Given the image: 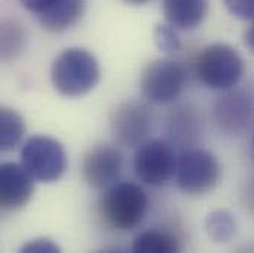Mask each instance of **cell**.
Wrapping results in <instances>:
<instances>
[{"mask_svg":"<svg viewBox=\"0 0 254 253\" xmlns=\"http://www.w3.org/2000/svg\"><path fill=\"white\" fill-rule=\"evenodd\" d=\"M246 43H247V46L254 51V22L253 25L247 30V33H246Z\"/></svg>","mask_w":254,"mask_h":253,"instance_id":"22","label":"cell"},{"mask_svg":"<svg viewBox=\"0 0 254 253\" xmlns=\"http://www.w3.org/2000/svg\"><path fill=\"white\" fill-rule=\"evenodd\" d=\"M86 0H55L37 15L40 25L51 33H63L74 27L83 16Z\"/></svg>","mask_w":254,"mask_h":253,"instance_id":"13","label":"cell"},{"mask_svg":"<svg viewBox=\"0 0 254 253\" xmlns=\"http://www.w3.org/2000/svg\"><path fill=\"white\" fill-rule=\"evenodd\" d=\"M34 194V179L22 165L12 162L0 165V216L19 210Z\"/></svg>","mask_w":254,"mask_h":253,"instance_id":"11","label":"cell"},{"mask_svg":"<svg viewBox=\"0 0 254 253\" xmlns=\"http://www.w3.org/2000/svg\"><path fill=\"white\" fill-rule=\"evenodd\" d=\"M27 34L21 22L13 18L0 19V63L15 61L25 49Z\"/></svg>","mask_w":254,"mask_h":253,"instance_id":"14","label":"cell"},{"mask_svg":"<svg viewBox=\"0 0 254 253\" xmlns=\"http://www.w3.org/2000/svg\"><path fill=\"white\" fill-rule=\"evenodd\" d=\"M196 76L210 89L228 90L240 83L244 74V61L235 48L226 43L205 46L196 61Z\"/></svg>","mask_w":254,"mask_h":253,"instance_id":"3","label":"cell"},{"mask_svg":"<svg viewBox=\"0 0 254 253\" xmlns=\"http://www.w3.org/2000/svg\"><path fill=\"white\" fill-rule=\"evenodd\" d=\"M253 150H254V136H253Z\"/></svg>","mask_w":254,"mask_h":253,"instance_id":"24","label":"cell"},{"mask_svg":"<svg viewBox=\"0 0 254 253\" xmlns=\"http://www.w3.org/2000/svg\"><path fill=\"white\" fill-rule=\"evenodd\" d=\"M24 169L37 182H57L68 166L64 145L52 136L36 135L25 141L21 150Z\"/></svg>","mask_w":254,"mask_h":253,"instance_id":"4","label":"cell"},{"mask_svg":"<svg viewBox=\"0 0 254 253\" xmlns=\"http://www.w3.org/2000/svg\"><path fill=\"white\" fill-rule=\"evenodd\" d=\"M25 135V122L13 108L0 105V153L12 151Z\"/></svg>","mask_w":254,"mask_h":253,"instance_id":"16","label":"cell"},{"mask_svg":"<svg viewBox=\"0 0 254 253\" xmlns=\"http://www.w3.org/2000/svg\"><path fill=\"white\" fill-rule=\"evenodd\" d=\"M51 79L58 93L78 98L89 93L99 83L101 67L92 52L81 48H69L55 58Z\"/></svg>","mask_w":254,"mask_h":253,"instance_id":"1","label":"cell"},{"mask_svg":"<svg viewBox=\"0 0 254 253\" xmlns=\"http://www.w3.org/2000/svg\"><path fill=\"white\" fill-rule=\"evenodd\" d=\"M148 210V195L134 182H116L105 188L99 200L101 216L113 228L130 231L145 218Z\"/></svg>","mask_w":254,"mask_h":253,"instance_id":"2","label":"cell"},{"mask_svg":"<svg viewBox=\"0 0 254 253\" xmlns=\"http://www.w3.org/2000/svg\"><path fill=\"white\" fill-rule=\"evenodd\" d=\"M216 123L223 132L240 135L254 123L253 98L243 90H231L220 96L214 107Z\"/></svg>","mask_w":254,"mask_h":253,"instance_id":"10","label":"cell"},{"mask_svg":"<svg viewBox=\"0 0 254 253\" xmlns=\"http://www.w3.org/2000/svg\"><path fill=\"white\" fill-rule=\"evenodd\" d=\"M154 40L157 48L164 54H176L181 51L182 43L176 33V28L170 24H160L154 30Z\"/></svg>","mask_w":254,"mask_h":253,"instance_id":"18","label":"cell"},{"mask_svg":"<svg viewBox=\"0 0 254 253\" xmlns=\"http://www.w3.org/2000/svg\"><path fill=\"white\" fill-rule=\"evenodd\" d=\"M176 154L173 147L161 139H151L140 144L133 157L134 175L143 184L166 185L176 172Z\"/></svg>","mask_w":254,"mask_h":253,"instance_id":"7","label":"cell"},{"mask_svg":"<svg viewBox=\"0 0 254 253\" xmlns=\"http://www.w3.org/2000/svg\"><path fill=\"white\" fill-rule=\"evenodd\" d=\"M127 3H131V4H143V3H146V1H149V0H125Z\"/></svg>","mask_w":254,"mask_h":253,"instance_id":"23","label":"cell"},{"mask_svg":"<svg viewBox=\"0 0 254 253\" xmlns=\"http://www.w3.org/2000/svg\"><path fill=\"white\" fill-rule=\"evenodd\" d=\"M19 252L24 253H58L61 252L60 246L57 243H54L52 240L49 239H36V240H31L28 243H25Z\"/></svg>","mask_w":254,"mask_h":253,"instance_id":"20","label":"cell"},{"mask_svg":"<svg viewBox=\"0 0 254 253\" xmlns=\"http://www.w3.org/2000/svg\"><path fill=\"white\" fill-rule=\"evenodd\" d=\"M205 230L213 242L228 243L237 233V224L228 210H214L205 219Z\"/></svg>","mask_w":254,"mask_h":253,"instance_id":"17","label":"cell"},{"mask_svg":"<svg viewBox=\"0 0 254 253\" xmlns=\"http://www.w3.org/2000/svg\"><path fill=\"white\" fill-rule=\"evenodd\" d=\"M113 138L123 147H139L152 129V113L140 101H125L119 104L110 117Z\"/></svg>","mask_w":254,"mask_h":253,"instance_id":"8","label":"cell"},{"mask_svg":"<svg viewBox=\"0 0 254 253\" xmlns=\"http://www.w3.org/2000/svg\"><path fill=\"white\" fill-rule=\"evenodd\" d=\"M179 249V239L172 231L158 228L139 233L131 245V251L137 253H173Z\"/></svg>","mask_w":254,"mask_h":253,"instance_id":"15","label":"cell"},{"mask_svg":"<svg viewBox=\"0 0 254 253\" xmlns=\"http://www.w3.org/2000/svg\"><path fill=\"white\" fill-rule=\"evenodd\" d=\"M208 10V0H163V13L176 30H193L201 25Z\"/></svg>","mask_w":254,"mask_h":253,"instance_id":"12","label":"cell"},{"mask_svg":"<svg viewBox=\"0 0 254 253\" xmlns=\"http://www.w3.org/2000/svg\"><path fill=\"white\" fill-rule=\"evenodd\" d=\"M226 9L240 19H254V0H223Z\"/></svg>","mask_w":254,"mask_h":253,"instance_id":"19","label":"cell"},{"mask_svg":"<svg viewBox=\"0 0 254 253\" xmlns=\"http://www.w3.org/2000/svg\"><path fill=\"white\" fill-rule=\"evenodd\" d=\"M187 80V70L182 64L170 58H161L145 67L140 77V87L146 101L157 105H167L181 96Z\"/></svg>","mask_w":254,"mask_h":253,"instance_id":"5","label":"cell"},{"mask_svg":"<svg viewBox=\"0 0 254 253\" xmlns=\"http://www.w3.org/2000/svg\"><path fill=\"white\" fill-rule=\"evenodd\" d=\"M178 187L190 195H202L216 188L220 179L217 159L205 150L192 148L181 154L176 163Z\"/></svg>","mask_w":254,"mask_h":253,"instance_id":"6","label":"cell"},{"mask_svg":"<svg viewBox=\"0 0 254 253\" xmlns=\"http://www.w3.org/2000/svg\"><path fill=\"white\" fill-rule=\"evenodd\" d=\"M54 1H55V0H21L22 6H24L27 10H30V12H33V13H36V15H39V13H42L43 10H46Z\"/></svg>","mask_w":254,"mask_h":253,"instance_id":"21","label":"cell"},{"mask_svg":"<svg viewBox=\"0 0 254 253\" xmlns=\"http://www.w3.org/2000/svg\"><path fill=\"white\" fill-rule=\"evenodd\" d=\"M125 168L123 154L110 145H101L90 150L81 163V175L87 185L96 190H105L116 184Z\"/></svg>","mask_w":254,"mask_h":253,"instance_id":"9","label":"cell"}]
</instances>
